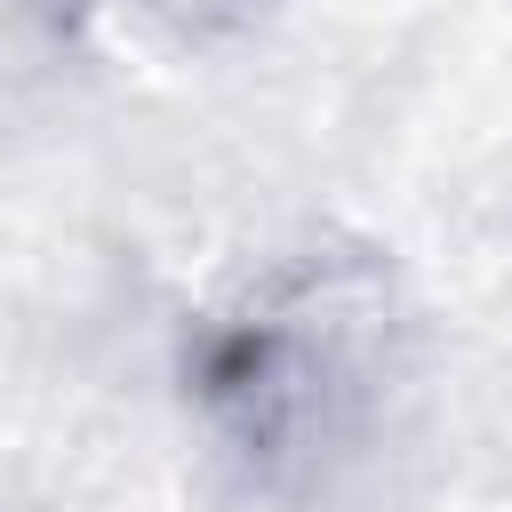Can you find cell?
<instances>
[{
  "mask_svg": "<svg viewBox=\"0 0 512 512\" xmlns=\"http://www.w3.org/2000/svg\"><path fill=\"white\" fill-rule=\"evenodd\" d=\"M336 376H360L352 344L344 328H312L304 296H248L208 320L192 352L208 416L248 456H320V440H336Z\"/></svg>",
  "mask_w": 512,
  "mask_h": 512,
  "instance_id": "cell-1",
  "label": "cell"
}]
</instances>
